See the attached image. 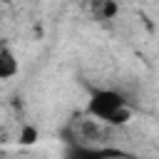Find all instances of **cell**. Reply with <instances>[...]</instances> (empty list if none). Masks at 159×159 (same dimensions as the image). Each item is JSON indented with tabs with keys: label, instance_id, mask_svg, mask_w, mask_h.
Wrapping results in <instances>:
<instances>
[{
	"label": "cell",
	"instance_id": "cell-1",
	"mask_svg": "<svg viewBox=\"0 0 159 159\" xmlns=\"http://www.w3.org/2000/svg\"><path fill=\"white\" fill-rule=\"evenodd\" d=\"M122 107H127V99H124L122 92H117V89H94L89 94V102H87V114L94 122H107Z\"/></svg>",
	"mask_w": 159,
	"mask_h": 159
},
{
	"label": "cell",
	"instance_id": "cell-2",
	"mask_svg": "<svg viewBox=\"0 0 159 159\" xmlns=\"http://www.w3.org/2000/svg\"><path fill=\"white\" fill-rule=\"evenodd\" d=\"M114 152L107 149H97V147H87V144H70L62 154V159H107Z\"/></svg>",
	"mask_w": 159,
	"mask_h": 159
},
{
	"label": "cell",
	"instance_id": "cell-3",
	"mask_svg": "<svg viewBox=\"0 0 159 159\" xmlns=\"http://www.w3.org/2000/svg\"><path fill=\"white\" fill-rule=\"evenodd\" d=\"M20 72V62L10 47H0V80H12Z\"/></svg>",
	"mask_w": 159,
	"mask_h": 159
},
{
	"label": "cell",
	"instance_id": "cell-4",
	"mask_svg": "<svg viewBox=\"0 0 159 159\" xmlns=\"http://www.w3.org/2000/svg\"><path fill=\"white\" fill-rule=\"evenodd\" d=\"M37 139H40V129H37V127H32V124H25V127H20L17 142H20L22 147H32V144H37Z\"/></svg>",
	"mask_w": 159,
	"mask_h": 159
},
{
	"label": "cell",
	"instance_id": "cell-5",
	"mask_svg": "<svg viewBox=\"0 0 159 159\" xmlns=\"http://www.w3.org/2000/svg\"><path fill=\"white\" fill-rule=\"evenodd\" d=\"M132 122V109L129 107H122V109H117L104 124H109V127H124V124H129Z\"/></svg>",
	"mask_w": 159,
	"mask_h": 159
},
{
	"label": "cell",
	"instance_id": "cell-6",
	"mask_svg": "<svg viewBox=\"0 0 159 159\" xmlns=\"http://www.w3.org/2000/svg\"><path fill=\"white\" fill-rule=\"evenodd\" d=\"M97 12H99V17H102V20H114V17L119 15V5H117V2H112V0H104V2H99V5H97Z\"/></svg>",
	"mask_w": 159,
	"mask_h": 159
}]
</instances>
